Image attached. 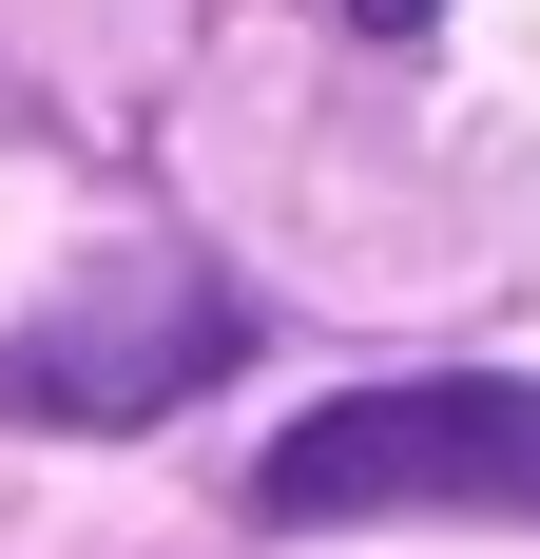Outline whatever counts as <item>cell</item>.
<instances>
[{
  "instance_id": "cell-1",
  "label": "cell",
  "mask_w": 540,
  "mask_h": 559,
  "mask_svg": "<svg viewBox=\"0 0 540 559\" xmlns=\"http://www.w3.org/2000/svg\"><path fill=\"white\" fill-rule=\"evenodd\" d=\"M251 521H540V386H328L251 444Z\"/></svg>"
},
{
  "instance_id": "cell-2",
  "label": "cell",
  "mask_w": 540,
  "mask_h": 559,
  "mask_svg": "<svg viewBox=\"0 0 540 559\" xmlns=\"http://www.w3.org/2000/svg\"><path fill=\"white\" fill-rule=\"evenodd\" d=\"M251 347V309H232V271H193V251H155L136 289H97V309H39V329H0V405L20 425H155V405H193Z\"/></svg>"
},
{
  "instance_id": "cell-3",
  "label": "cell",
  "mask_w": 540,
  "mask_h": 559,
  "mask_svg": "<svg viewBox=\"0 0 540 559\" xmlns=\"http://www.w3.org/2000/svg\"><path fill=\"white\" fill-rule=\"evenodd\" d=\"M348 20H367V39H425V20H444V0H348Z\"/></svg>"
}]
</instances>
